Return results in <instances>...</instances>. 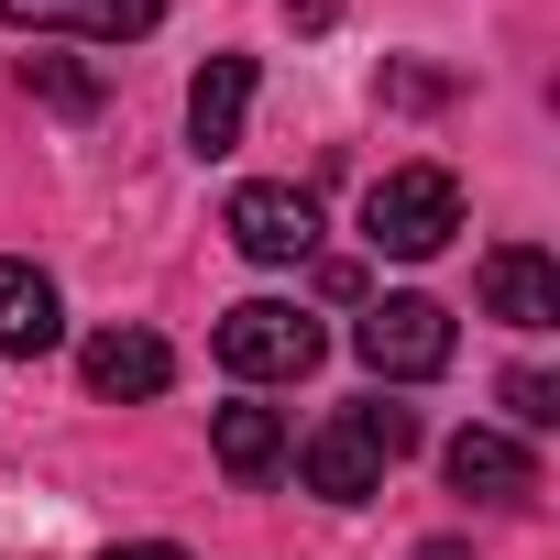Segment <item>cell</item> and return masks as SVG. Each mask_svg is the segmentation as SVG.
Listing matches in <instances>:
<instances>
[{"label":"cell","mask_w":560,"mask_h":560,"mask_svg":"<svg viewBox=\"0 0 560 560\" xmlns=\"http://www.w3.org/2000/svg\"><path fill=\"white\" fill-rule=\"evenodd\" d=\"M418 451V407H385V396H363V407H341L330 429H308V451H298V483L319 494V505H374L385 494V472Z\"/></svg>","instance_id":"6da1fadb"},{"label":"cell","mask_w":560,"mask_h":560,"mask_svg":"<svg viewBox=\"0 0 560 560\" xmlns=\"http://www.w3.org/2000/svg\"><path fill=\"white\" fill-rule=\"evenodd\" d=\"M451 231H462V176L451 165H396V176L363 187V242L374 253L429 264V253H451Z\"/></svg>","instance_id":"7a4b0ae2"},{"label":"cell","mask_w":560,"mask_h":560,"mask_svg":"<svg viewBox=\"0 0 560 560\" xmlns=\"http://www.w3.org/2000/svg\"><path fill=\"white\" fill-rule=\"evenodd\" d=\"M352 352H363V374H374V385H429V374H451L462 330H451V308H440V298L396 287V298H374V308L352 319Z\"/></svg>","instance_id":"3957f363"},{"label":"cell","mask_w":560,"mask_h":560,"mask_svg":"<svg viewBox=\"0 0 560 560\" xmlns=\"http://www.w3.org/2000/svg\"><path fill=\"white\" fill-rule=\"evenodd\" d=\"M242 385H298L319 352H330V330L308 319V308H287V298H242L231 319H220V341H209Z\"/></svg>","instance_id":"277c9868"},{"label":"cell","mask_w":560,"mask_h":560,"mask_svg":"<svg viewBox=\"0 0 560 560\" xmlns=\"http://www.w3.org/2000/svg\"><path fill=\"white\" fill-rule=\"evenodd\" d=\"M220 231H231V253H253V264H308V253H319V198H308V187H231Z\"/></svg>","instance_id":"5b68a950"},{"label":"cell","mask_w":560,"mask_h":560,"mask_svg":"<svg viewBox=\"0 0 560 560\" xmlns=\"http://www.w3.org/2000/svg\"><path fill=\"white\" fill-rule=\"evenodd\" d=\"M78 374H89V396L143 407V396H165V385H176V352H165L154 330H89V341H78Z\"/></svg>","instance_id":"8992f818"},{"label":"cell","mask_w":560,"mask_h":560,"mask_svg":"<svg viewBox=\"0 0 560 560\" xmlns=\"http://www.w3.org/2000/svg\"><path fill=\"white\" fill-rule=\"evenodd\" d=\"M12 34H89V45H143L165 23V0H0Z\"/></svg>","instance_id":"52a82bcc"},{"label":"cell","mask_w":560,"mask_h":560,"mask_svg":"<svg viewBox=\"0 0 560 560\" xmlns=\"http://www.w3.org/2000/svg\"><path fill=\"white\" fill-rule=\"evenodd\" d=\"M67 341V298H56V275L23 264V253H0V352L12 363H45Z\"/></svg>","instance_id":"ba28073f"},{"label":"cell","mask_w":560,"mask_h":560,"mask_svg":"<svg viewBox=\"0 0 560 560\" xmlns=\"http://www.w3.org/2000/svg\"><path fill=\"white\" fill-rule=\"evenodd\" d=\"M440 462H451V494H472V505H527L538 494V462H527L516 429H462Z\"/></svg>","instance_id":"9c48e42d"},{"label":"cell","mask_w":560,"mask_h":560,"mask_svg":"<svg viewBox=\"0 0 560 560\" xmlns=\"http://www.w3.org/2000/svg\"><path fill=\"white\" fill-rule=\"evenodd\" d=\"M483 308H494L505 330H560V264L527 253V242L483 253Z\"/></svg>","instance_id":"30bf717a"},{"label":"cell","mask_w":560,"mask_h":560,"mask_svg":"<svg viewBox=\"0 0 560 560\" xmlns=\"http://www.w3.org/2000/svg\"><path fill=\"white\" fill-rule=\"evenodd\" d=\"M242 121H253V56H209V67L187 78V143H198V154H231Z\"/></svg>","instance_id":"8fae6325"},{"label":"cell","mask_w":560,"mask_h":560,"mask_svg":"<svg viewBox=\"0 0 560 560\" xmlns=\"http://www.w3.org/2000/svg\"><path fill=\"white\" fill-rule=\"evenodd\" d=\"M209 451H220L231 483H275V472H287V418H275V407H220Z\"/></svg>","instance_id":"7c38bea8"},{"label":"cell","mask_w":560,"mask_h":560,"mask_svg":"<svg viewBox=\"0 0 560 560\" xmlns=\"http://www.w3.org/2000/svg\"><path fill=\"white\" fill-rule=\"evenodd\" d=\"M23 89L45 100V110H100V67H78V56H23Z\"/></svg>","instance_id":"4fadbf2b"},{"label":"cell","mask_w":560,"mask_h":560,"mask_svg":"<svg viewBox=\"0 0 560 560\" xmlns=\"http://www.w3.org/2000/svg\"><path fill=\"white\" fill-rule=\"evenodd\" d=\"M494 396H505V418H516V429H560V385H549L538 363H516Z\"/></svg>","instance_id":"5bb4252c"},{"label":"cell","mask_w":560,"mask_h":560,"mask_svg":"<svg viewBox=\"0 0 560 560\" xmlns=\"http://www.w3.org/2000/svg\"><path fill=\"white\" fill-rule=\"evenodd\" d=\"M100 560H187L176 538H132V549H100Z\"/></svg>","instance_id":"9a60e30c"},{"label":"cell","mask_w":560,"mask_h":560,"mask_svg":"<svg viewBox=\"0 0 560 560\" xmlns=\"http://www.w3.org/2000/svg\"><path fill=\"white\" fill-rule=\"evenodd\" d=\"M418 560H472V549H462V538H429V549H418Z\"/></svg>","instance_id":"2e32d148"}]
</instances>
